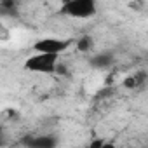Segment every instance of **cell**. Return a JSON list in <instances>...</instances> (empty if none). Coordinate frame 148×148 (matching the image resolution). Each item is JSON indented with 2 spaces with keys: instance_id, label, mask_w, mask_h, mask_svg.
<instances>
[{
  "instance_id": "obj_1",
  "label": "cell",
  "mask_w": 148,
  "mask_h": 148,
  "mask_svg": "<svg viewBox=\"0 0 148 148\" xmlns=\"http://www.w3.org/2000/svg\"><path fill=\"white\" fill-rule=\"evenodd\" d=\"M96 2L92 0H68L61 5V12L70 18H79L86 19L96 14Z\"/></svg>"
},
{
  "instance_id": "obj_2",
  "label": "cell",
  "mask_w": 148,
  "mask_h": 148,
  "mask_svg": "<svg viewBox=\"0 0 148 148\" xmlns=\"http://www.w3.org/2000/svg\"><path fill=\"white\" fill-rule=\"evenodd\" d=\"M59 56L56 54H33L25 61V68L35 73H54Z\"/></svg>"
},
{
  "instance_id": "obj_3",
  "label": "cell",
  "mask_w": 148,
  "mask_h": 148,
  "mask_svg": "<svg viewBox=\"0 0 148 148\" xmlns=\"http://www.w3.org/2000/svg\"><path fill=\"white\" fill-rule=\"evenodd\" d=\"M73 44L71 38H40L33 44V51L37 54H56L59 56L61 52H64L70 45Z\"/></svg>"
},
{
  "instance_id": "obj_4",
  "label": "cell",
  "mask_w": 148,
  "mask_h": 148,
  "mask_svg": "<svg viewBox=\"0 0 148 148\" xmlns=\"http://www.w3.org/2000/svg\"><path fill=\"white\" fill-rule=\"evenodd\" d=\"M25 148H56L58 139L56 136H26L23 139Z\"/></svg>"
},
{
  "instance_id": "obj_5",
  "label": "cell",
  "mask_w": 148,
  "mask_h": 148,
  "mask_svg": "<svg viewBox=\"0 0 148 148\" xmlns=\"http://www.w3.org/2000/svg\"><path fill=\"white\" fill-rule=\"evenodd\" d=\"M112 63H113V54L112 52H99V54L92 56V59H91V64L94 68H99V70H105V68L112 66Z\"/></svg>"
},
{
  "instance_id": "obj_6",
  "label": "cell",
  "mask_w": 148,
  "mask_h": 148,
  "mask_svg": "<svg viewBox=\"0 0 148 148\" xmlns=\"http://www.w3.org/2000/svg\"><path fill=\"white\" fill-rule=\"evenodd\" d=\"M75 47L79 52H89L92 49V38L89 35H82L75 40Z\"/></svg>"
},
{
  "instance_id": "obj_7",
  "label": "cell",
  "mask_w": 148,
  "mask_h": 148,
  "mask_svg": "<svg viewBox=\"0 0 148 148\" xmlns=\"http://www.w3.org/2000/svg\"><path fill=\"white\" fill-rule=\"evenodd\" d=\"M103 139H94V141H91V145H89V148H101L103 146Z\"/></svg>"
},
{
  "instance_id": "obj_8",
  "label": "cell",
  "mask_w": 148,
  "mask_h": 148,
  "mask_svg": "<svg viewBox=\"0 0 148 148\" xmlns=\"http://www.w3.org/2000/svg\"><path fill=\"white\" fill-rule=\"evenodd\" d=\"M101 148H115V145H113V143H103Z\"/></svg>"
},
{
  "instance_id": "obj_9",
  "label": "cell",
  "mask_w": 148,
  "mask_h": 148,
  "mask_svg": "<svg viewBox=\"0 0 148 148\" xmlns=\"http://www.w3.org/2000/svg\"><path fill=\"white\" fill-rule=\"evenodd\" d=\"M4 143V136H2V127H0V145Z\"/></svg>"
}]
</instances>
